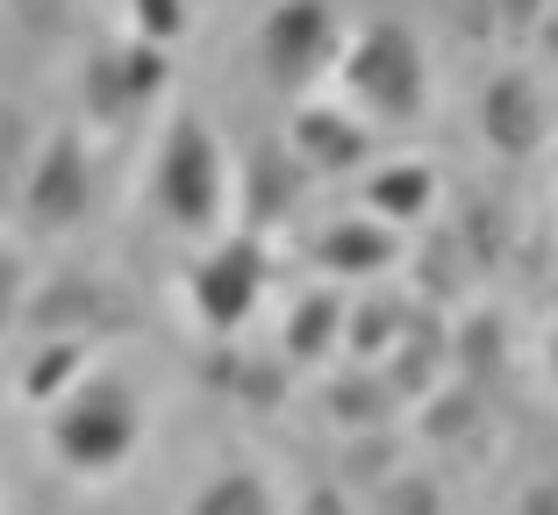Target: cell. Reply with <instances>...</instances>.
I'll list each match as a JSON object with an SVG mask.
<instances>
[{
  "instance_id": "6da1fadb",
  "label": "cell",
  "mask_w": 558,
  "mask_h": 515,
  "mask_svg": "<svg viewBox=\"0 0 558 515\" xmlns=\"http://www.w3.org/2000/svg\"><path fill=\"white\" fill-rule=\"evenodd\" d=\"M337 86H344V108L365 122V130H415V122L429 115L423 36H415L401 15H365V29L344 36Z\"/></svg>"
},
{
  "instance_id": "7a4b0ae2",
  "label": "cell",
  "mask_w": 558,
  "mask_h": 515,
  "mask_svg": "<svg viewBox=\"0 0 558 515\" xmlns=\"http://www.w3.org/2000/svg\"><path fill=\"white\" fill-rule=\"evenodd\" d=\"M144 444V401L122 372H86L58 408H50V458L80 480L122 473Z\"/></svg>"
},
{
  "instance_id": "3957f363",
  "label": "cell",
  "mask_w": 558,
  "mask_h": 515,
  "mask_svg": "<svg viewBox=\"0 0 558 515\" xmlns=\"http://www.w3.org/2000/svg\"><path fill=\"white\" fill-rule=\"evenodd\" d=\"M150 200L165 208L172 230H215L230 216V165L201 115H172L158 144V172H150Z\"/></svg>"
},
{
  "instance_id": "277c9868",
  "label": "cell",
  "mask_w": 558,
  "mask_h": 515,
  "mask_svg": "<svg viewBox=\"0 0 558 515\" xmlns=\"http://www.w3.org/2000/svg\"><path fill=\"white\" fill-rule=\"evenodd\" d=\"M344 58V22L323 0H287L258 22V65L279 94H308L323 72H337Z\"/></svg>"
},
{
  "instance_id": "5b68a950",
  "label": "cell",
  "mask_w": 558,
  "mask_h": 515,
  "mask_svg": "<svg viewBox=\"0 0 558 515\" xmlns=\"http://www.w3.org/2000/svg\"><path fill=\"white\" fill-rule=\"evenodd\" d=\"M94 208V172H86V136L80 130H50L36 150L29 180H22V222L29 236H65Z\"/></svg>"
},
{
  "instance_id": "8992f818",
  "label": "cell",
  "mask_w": 558,
  "mask_h": 515,
  "mask_svg": "<svg viewBox=\"0 0 558 515\" xmlns=\"http://www.w3.org/2000/svg\"><path fill=\"white\" fill-rule=\"evenodd\" d=\"M265 272H272V266H265V244H258V236H244V230H230L194 272H186V294H194L201 322H208L215 336L244 330L251 308H258V294H265Z\"/></svg>"
},
{
  "instance_id": "52a82bcc",
  "label": "cell",
  "mask_w": 558,
  "mask_h": 515,
  "mask_svg": "<svg viewBox=\"0 0 558 515\" xmlns=\"http://www.w3.org/2000/svg\"><path fill=\"white\" fill-rule=\"evenodd\" d=\"M473 122H480V136H487V144L501 150V158H537L544 136H551V100H544L537 72L501 65L487 86H480Z\"/></svg>"
},
{
  "instance_id": "ba28073f",
  "label": "cell",
  "mask_w": 558,
  "mask_h": 515,
  "mask_svg": "<svg viewBox=\"0 0 558 515\" xmlns=\"http://www.w3.org/2000/svg\"><path fill=\"white\" fill-rule=\"evenodd\" d=\"M279 144L301 158L308 180H344V172H359L365 158H373V130L351 115L344 100H301Z\"/></svg>"
},
{
  "instance_id": "9c48e42d",
  "label": "cell",
  "mask_w": 558,
  "mask_h": 515,
  "mask_svg": "<svg viewBox=\"0 0 558 515\" xmlns=\"http://www.w3.org/2000/svg\"><path fill=\"white\" fill-rule=\"evenodd\" d=\"M308 172H301V158L279 136H265V144H251V158H244V236H258L265 244V230H279V222L294 216L301 200H308Z\"/></svg>"
},
{
  "instance_id": "30bf717a",
  "label": "cell",
  "mask_w": 558,
  "mask_h": 515,
  "mask_svg": "<svg viewBox=\"0 0 558 515\" xmlns=\"http://www.w3.org/2000/svg\"><path fill=\"white\" fill-rule=\"evenodd\" d=\"M165 79H172V58L150 44H108L86 65V100H94V115H122V108H144V100L165 94Z\"/></svg>"
},
{
  "instance_id": "8fae6325",
  "label": "cell",
  "mask_w": 558,
  "mask_h": 515,
  "mask_svg": "<svg viewBox=\"0 0 558 515\" xmlns=\"http://www.w3.org/2000/svg\"><path fill=\"white\" fill-rule=\"evenodd\" d=\"M444 372H451V330L423 308V316L401 322L395 351L379 358V380H387V394H395V408H401V401H437Z\"/></svg>"
},
{
  "instance_id": "7c38bea8",
  "label": "cell",
  "mask_w": 558,
  "mask_h": 515,
  "mask_svg": "<svg viewBox=\"0 0 558 515\" xmlns=\"http://www.w3.org/2000/svg\"><path fill=\"white\" fill-rule=\"evenodd\" d=\"M315 266L329 280H379L387 266H401V236L373 216H344L315 236Z\"/></svg>"
},
{
  "instance_id": "4fadbf2b",
  "label": "cell",
  "mask_w": 558,
  "mask_h": 515,
  "mask_svg": "<svg viewBox=\"0 0 558 515\" xmlns=\"http://www.w3.org/2000/svg\"><path fill=\"white\" fill-rule=\"evenodd\" d=\"M365 216L387 222V230H415V222L437 216V172L423 165V158H401V165H379L373 180H365Z\"/></svg>"
},
{
  "instance_id": "5bb4252c",
  "label": "cell",
  "mask_w": 558,
  "mask_h": 515,
  "mask_svg": "<svg viewBox=\"0 0 558 515\" xmlns=\"http://www.w3.org/2000/svg\"><path fill=\"white\" fill-rule=\"evenodd\" d=\"M86 366H94V336H44V351L22 366V401L29 408H58L86 380Z\"/></svg>"
},
{
  "instance_id": "9a60e30c",
  "label": "cell",
  "mask_w": 558,
  "mask_h": 515,
  "mask_svg": "<svg viewBox=\"0 0 558 515\" xmlns=\"http://www.w3.org/2000/svg\"><path fill=\"white\" fill-rule=\"evenodd\" d=\"M344 308H351V301L337 294V286H315V294H301L294 308H287V358H301V366L329 358V351L344 344Z\"/></svg>"
},
{
  "instance_id": "2e32d148",
  "label": "cell",
  "mask_w": 558,
  "mask_h": 515,
  "mask_svg": "<svg viewBox=\"0 0 558 515\" xmlns=\"http://www.w3.org/2000/svg\"><path fill=\"white\" fill-rule=\"evenodd\" d=\"M329 416L344 422L351 437H365V430H379V422L395 416V394H387V380H379V372H344V380H329Z\"/></svg>"
},
{
  "instance_id": "e0dca14e",
  "label": "cell",
  "mask_w": 558,
  "mask_h": 515,
  "mask_svg": "<svg viewBox=\"0 0 558 515\" xmlns=\"http://www.w3.org/2000/svg\"><path fill=\"white\" fill-rule=\"evenodd\" d=\"M401 322H409L401 301H359V308H344V351L365 372H379V358H387L395 336H401Z\"/></svg>"
},
{
  "instance_id": "ac0fdd59",
  "label": "cell",
  "mask_w": 558,
  "mask_h": 515,
  "mask_svg": "<svg viewBox=\"0 0 558 515\" xmlns=\"http://www.w3.org/2000/svg\"><path fill=\"white\" fill-rule=\"evenodd\" d=\"M180 515H279V508H272V487L258 473H215Z\"/></svg>"
},
{
  "instance_id": "d6986e66",
  "label": "cell",
  "mask_w": 558,
  "mask_h": 515,
  "mask_svg": "<svg viewBox=\"0 0 558 515\" xmlns=\"http://www.w3.org/2000/svg\"><path fill=\"white\" fill-rule=\"evenodd\" d=\"M395 473H401V437L365 430V437H351V444H344V480H337V487H344V494H351V487L373 494V487L395 480Z\"/></svg>"
},
{
  "instance_id": "ffe728a7",
  "label": "cell",
  "mask_w": 558,
  "mask_h": 515,
  "mask_svg": "<svg viewBox=\"0 0 558 515\" xmlns=\"http://www.w3.org/2000/svg\"><path fill=\"white\" fill-rule=\"evenodd\" d=\"M373 515H444V494L423 473H395V480L373 487Z\"/></svg>"
},
{
  "instance_id": "44dd1931",
  "label": "cell",
  "mask_w": 558,
  "mask_h": 515,
  "mask_svg": "<svg viewBox=\"0 0 558 515\" xmlns=\"http://www.w3.org/2000/svg\"><path fill=\"white\" fill-rule=\"evenodd\" d=\"M130 44H150V50H165V44H180L186 29H194V8H180V0H136L130 8Z\"/></svg>"
},
{
  "instance_id": "7402d4cb",
  "label": "cell",
  "mask_w": 558,
  "mask_h": 515,
  "mask_svg": "<svg viewBox=\"0 0 558 515\" xmlns=\"http://www.w3.org/2000/svg\"><path fill=\"white\" fill-rule=\"evenodd\" d=\"M22 294H29V266H22L15 244H0V330L22 316Z\"/></svg>"
},
{
  "instance_id": "603a6c76",
  "label": "cell",
  "mask_w": 558,
  "mask_h": 515,
  "mask_svg": "<svg viewBox=\"0 0 558 515\" xmlns=\"http://www.w3.org/2000/svg\"><path fill=\"white\" fill-rule=\"evenodd\" d=\"M301 515H359L351 508V494L337 480H323V487H308V501H301Z\"/></svg>"
},
{
  "instance_id": "cb8c5ba5",
  "label": "cell",
  "mask_w": 558,
  "mask_h": 515,
  "mask_svg": "<svg viewBox=\"0 0 558 515\" xmlns=\"http://www.w3.org/2000/svg\"><path fill=\"white\" fill-rule=\"evenodd\" d=\"M515 515H558V480H530L515 494Z\"/></svg>"
},
{
  "instance_id": "d4e9b609",
  "label": "cell",
  "mask_w": 558,
  "mask_h": 515,
  "mask_svg": "<svg viewBox=\"0 0 558 515\" xmlns=\"http://www.w3.org/2000/svg\"><path fill=\"white\" fill-rule=\"evenodd\" d=\"M537 29H544V50L558 58V8H544V15H537Z\"/></svg>"
},
{
  "instance_id": "484cf974",
  "label": "cell",
  "mask_w": 558,
  "mask_h": 515,
  "mask_svg": "<svg viewBox=\"0 0 558 515\" xmlns=\"http://www.w3.org/2000/svg\"><path fill=\"white\" fill-rule=\"evenodd\" d=\"M544 366H551V380H558V322H551V336H544Z\"/></svg>"
}]
</instances>
